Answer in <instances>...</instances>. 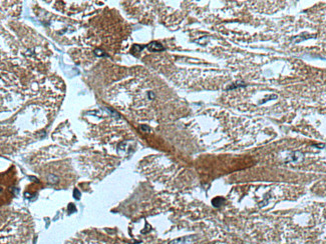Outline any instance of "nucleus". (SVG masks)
<instances>
[{"mask_svg": "<svg viewBox=\"0 0 326 244\" xmlns=\"http://www.w3.org/2000/svg\"><path fill=\"white\" fill-rule=\"evenodd\" d=\"M148 49L152 50V51H160V50H164V47H163L160 43L152 42V43L148 45Z\"/></svg>", "mask_w": 326, "mask_h": 244, "instance_id": "nucleus-1", "label": "nucleus"}]
</instances>
